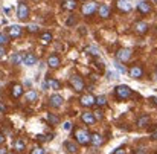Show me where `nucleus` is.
I'll return each instance as SVG.
<instances>
[{
    "mask_svg": "<svg viewBox=\"0 0 157 154\" xmlns=\"http://www.w3.org/2000/svg\"><path fill=\"white\" fill-rule=\"evenodd\" d=\"M75 141L79 145H89L92 142V134L86 130V128H78L75 131Z\"/></svg>",
    "mask_w": 157,
    "mask_h": 154,
    "instance_id": "obj_1",
    "label": "nucleus"
},
{
    "mask_svg": "<svg viewBox=\"0 0 157 154\" xmlns=\"http://www.w3.org/2000/svg\"><path fill=\"white\" fill-rule=\"evenodd\" d=\"M114 95H116L117 99L124 101V99H128V98L133 95V90H131L128 86L121 84V86H116V89H114Z\"/></svg>",
    "mask_w": 157,
    "mask_h": 154,
    "instance_id": "obj_2",
    "label": "nucleus"
},
{
    "mask_svg": "<svg viewBox=\"0 0 157 154\" xmlns=\"http://www.w3.org/2000/svg\"><path fill=\"white\" fill-rule=\"evenodd\" d=\"M70 86H72V89H73L75 92H82L84 87H86V83H84V79H82L79 75H73V76L70 78Z\"/></svg>",
    "mask_w": 157,
    "mask_h": 154,
    "instance_id": "obj_3",
    "label": "nucleus"
},
{
    "mask_svg": "<svg viewBox=\"0 0 157 154\" xmlns=\"http://www.w3.org/2000/svg\"><path fill=\"white\" fill-rule=\"evenodd\" d=\"M131 55H133L131 49H128V48H122V49H119V51H117L116 58H117V61H119L121 64H124V63H127V61L131 58Z\"/></svg>",
    "mask_w": 157,
    "mask_h": 154,
    "instance_id": "obj_4",
    "label": "nucleus"
},
{
    "mask_svg": "<svg viewBox=\"0 0 157 154\" xmlns=\"http://www.w3.org/2000/svg\"><path fill=\"white\" fill-rule=\"evenodd\" d=\"M79 102H81L82 107L90 108V107H93V105L96 104V98H95L92 93H86V95H82V96L79 98Z\"/></svg>",
    "mask_w": 157,
    "mask_h": 154,
    "instance_id": "obj_5",
    "label": "nucleus"
},
{
    "mask_svg": "<svg viewBox=\"0 0 157 154\" xmlns=\"http://www.w3.org/2000/svg\"><path fill=\"white\" fill-rule=\"evenodd\" d=\"M17 17H18L20 20H26V18L29 17V8H28V5H26L25 2H20V3H18Z\"/></svg>",
    "mask_w": 157,
    "mask_h": 154,
    "instance_id": "obj_6",
    "label": "nucleus"
},
{
    "mask_svg": "<svg viewBox=\"0 0 157 154\" xmlns=\"http://www.w3.org/2000/svg\"><path fill=\"white\" fill-rule=\"evenodd\" d=\"M96 11H98V3H95V2L86 3V5L82 6V14H84V15H93Z\"/></svg>",
    "mask_w": 157,
    "mask_h": 154,
    "instance_id": "obj_7",
    "label": "nucleus"
},
{
    "mask_svg": "<svg viewBox=\"0 0 157 154\" xmlns=\"http://www.w3.org/2000/svg\"><path fill=\"white\" fill-rule=\"evenodd\" d=\"M63 102H64V98L61 95H58V93H55V95H52L49 98V105L53 107V108H59L63 105Z\"/></svg>",
    "mask_w": 157,
    "mask_h": 154,
    "instance_id": "obj_8",
    "label": "nucleus"
},
{
    "mask_svg": "<svg viewBox=\"0 0 157 154\" xmlns=\"http://www.w3.org/2000/svg\"><path fill=\"white\" fill-rule=\"evenodd\" d=\"M21 95H23V86L18 84V83L12 84V87H11V96L15 98V99H18Z\"/></svg>",
    "mask_w": 157,
    "mask_h": 154,
    "instance_id": "obj_9",
    "label": "nucleus"
},
{
    "mask_svg": "<svg viewBox=\"0 0 157 154\" xmlns=\"http://www.w3.org/2000/svg\"><path fill=\"white\" fill-rule=\"evenodd\" d=\"M116 5H117V8H119L122 12H130V11L133 9V5H131L130 0H117Z\"/></svg>",
    "mask_w": 157,
    "mask_h": 154,
    "instance_id": "obj_10",
    "label": "nucleus"
},
{
    "mask_svg": "<svg viewBox=\"0 0 157 154\" xmlns=\"http://www.w3.org/2000/svg\"><path fill=\"white\" fill-rule=\"evenodd\" d=\"M128 73H130L131 78L137 79V78H142V75H144V69H142L140 66H131V69L128 70Z\"/></svg>",
    "mask_w": 157,
    "mask_h": 154,
    "instance_id": "obj_11",
    "label": "nucleus"
},
{
    "mask_svg": "<svg viewBox=\"0 0 157 154\" xmlns=\"http://www.w3.org/2000/svg\"><path fill=\"white\" fill-rule=\"evenodd\" d=\"M81 121H82L84 124H87V125H93V124L96 122L95 114H93L92 111H86V113H82V114H81Z\"/></svg>",
    "mask_w": 157,
    "mask_h": 154,
    "instance_id": "obj_12",
    "label": "nucleus"
},
{
    "mask_svg": "<svg viewBox=\"0 0 157 154\" xmlns=\"http://www.w3.org/2000/svg\"><path fill=\"white\" fill-rule=\"evenodd\" d=\"M137 11L140 14H150L151 12V3L147 2V0H142L139 5H137Z\"/></svg>",
    "mask_w": 157,
    "mask_h": 154,
    "instance_id": "obj_13",
    "label": "nucleus"
},
{
    "mask_svg": "<svg viewBox=\"0 0 157 154\" xmlns=\"http://www.w3.org/2000/svg\"><path fill=\"white\" fill-rule=\"evenodd\" d=\"M110 14H111V9H110L108 5H99V8H98V15H99L101 18H108Z\"/></svg>",
    "mask_w": 157,
    "mask_h": 154,
    "instance_id": "obj_14",
    "label": "nucleus"
},
{
    "mask_svg": "<svg viewBox=\"0 0 157 154\" xmlns=\"http://www.w3.org/2000/svg\"><path fill=\"white\" fill-rule=\"evenodd\" d=\"M8 32H9V37H12V38H18V37L21 35V26H18V25H12V26H9Z\"/></svg>",
    "mask_w": 157,
    "mask_h": 154,
    "instance_id": "obj_15",
    "label": "nucleus"
},
{
    "mask_svg": "<svg viewBox=\"0 0 157 154\" xmlns=\"http://www.w3.org/2000/svg\"><path fill=\"white\" fill-rule=\"evenodd\" d=\"M61 6H63V9L75 11L76 6H78V3H76V0H61Z\"/></svg>",
    "mask_w": 157,
    "mask_h": 154,
    "instance_id": "obj_16",
    "label": "nucleus"
},
{
    "mask_svg": "<svg viewBox=\"0 0 157 154\" xmlns=\"http://www.w3.org/2000/svg\"><path fill=\"white\" fill-rule=\"evenodd\" d=\"M59 64H61V60H59V56H58V55H51V56L48 58V66H49V67H52V69H58V67H59Z\"/></svg>",
    "mask_w": 157,
    "mask_h": 154,
    "instance_id": "obj_17",
    "label": "nucleus"
},
{
    "mask_svg": "<svg viewBox=\"0 0 157 154\" xmlns=\"http://www.w3.org/2000/svg\"><path fill=\"white\" fill-rule=\"evenodd\" d=\"M134 31L137 34H145L148 31V23L147 21H136L134 23Z\"/></svg>",
    "mask_w": 157,
    "mask_h": 154,
    "instance_id": "obj_18",
    "label": "nucleus"
},
{
    "mask_svg": "<svg viewBox=\"0 0 157 154\" xmlns=\"http://www.w3.org/2000/svg\"><path fill=\"white\" fill-rule=\"evenodd\" d=\"M23 60H25V53H21V52H15V53L12 55V58H11V61H12L14 66L23 64Z\"/></svg>",
    "mask_w": 157,
    "mask_h": 154,
    "instance_id": "obj_19",
    "label": "nucleus"
},
{
    "mask_svg": "<svg viewBox=\"0 0 157 154\" xmlns=\"http://www.w3.org/2000/svg\"><path fill=\"white\" fill-rule=\"evenodd\" d=\"M35 63H37V56H35L34 53H26V55H25L23 64H26V66H34Z\"/></svg>",
    "mask_w": 157,
    "mask_h": 154,
    "instance_id": "obj_20",
    "label": "nucleus"
},
{
    "mask_svg": "<svg viewBox=\"0 0 157 154\" xmlns=\"http://www.w3.org/2000/svg\"><path fill=\"white\" fill-rule=\"evenodd\" d=\"M48 86L51 87V90H59L61 89V83L55 78H49L48 79Z\"/></svg>",
    "mask_w": 157,
    "mask_h": 154,
    "instance_id": "obj_21",
    "label": "nucleus"
},
{
    "mask_svg": "<svg viewBox=\"0 0 157 154\" xmlns=\"http://www.w3.org/2000/svg\"><path fill=\"white\" fill-rule=\"evenodd\" d=\"M37 99H38V93H37L35 90L26 92V101H28V102H35Z\"/></svg>",
    "mask_w": 157,
    "mask_h": 154,
    "instance_id": "obj_22",
    "label": "nucleus"
},
{
    "mask_svg": "<svg viewBox=\"0 0 157 154\" xmlns=\"http://www.w3.org/2000/svg\"><path fill=\"white\" fill-rule=\"evenodd\" d=\"M150 124V117L147 116V114H144V116H140L139 119H137V127L139 128H144V127H147Z\"/></svg>",
    "mask_w": 157,
    "mask_h": 154,
    "instance_id": "obj_23",
    "label": "nucleus"
},
{
    "mask_svg": "<svg viewBox=\"0 0 157 154\" xmlns=\"http://www.w3.org/2000/svg\"><path fill=\"white\" fill-rule=\"evenodd\" d=\"M90 144H93L95 147H99L101 144H102V136L99 134V133H93L92 134V142Z\"/></svg>",
    "mask_w": 157,
    "mask_h": 154,
    "instance_id": "obj_24",
    "label": "nucleus"
},
{
    "mask_svg": "<svg viewBox=\"0 0 157 154\" xmlns=\"http://www.w3.org/2000/svg\"><path fill=\"white\" fill-rule=\"evenodd\" d=\"M25 148H26V144H25L23 139H17V141L14 142V150H15V151H23Z\"/></svg>",
    "mask_w": 157,
    "mask_h": 154,
    "instance_id": "obj_25",
    "label": "nucleus"
},
{
    "mask_svg": "<svg viewBox=\"0 0 157 154\" xmlns=\"http://www.w3.org/2000/svg\"><path fill=\"white\" fill-rule=\"evenodd\" d=\"M64 147H66V150H67L69 153H76V151H78V147L75 145V142H69V141H67V142L64 144Z\"/></svg>",
    "mask_w": 157,
    "mask_h": 154,
    "instance_id": "obj_26",
    "label": "nucleus"
},
{
    "mask_svg": "<svg viewBox=\"0 0 157 154\" xmlns=\"http://www.w3.org/2000/svg\"><path fill=\"white\" fill-rule=\"evenodd\" d=\"M52 34H51V32H43V34H41V41H43V43H44V44H48V43H51V41H52Z\"/></svg>",
    "mask_w": 157,
    "mask_h": 154,
    "instance_id": "obj_27",
    "label": "nucleus"
},
{
    "mask_svg": "<svg viewBox=\"0 0 157 154\" xmlns=\"http://www.w3.org/2000/svg\"><path fill=\"white\" fill-rule=\"evenodd\" d=\"M86 52L90 53V55H93V56H99V51H98V48H95V46H89V48H86Z\"/></svg>",
    "mask_w": 157,
    "mask_h": 154,
    "instance_id": "obj_28",
    "label": "nucleus"
},
{
    "mask_svg": "<svg viewBox=\"0 0 157 154\" xmlns=\"http://www.w3.org/2000/svg\"><path fill=\"white\" fill-rule=\"evenodd\" d=\"M48 121H49L52 125H56V124L59 122V117H58V116H55V114H48Z\"/></svg>",
    "mask_w": 157,
    "mask_h": 154,
    "instance_id": "obj_29",
    "label": "nucleus"
},
{
    "mask_svg": "<svg viewBox=\"0 0 157 154\" xmlns=\"http://www.w3.org/2000/svg\"><path fill=\"white\" fill-rule=\"evenodd\" d=\"M66 25H67V26H75V25H76V18H75V15H69L67 20H66Z\"/></svg>",
    "mask_w": 157,
    "mask_h": 154,
    "instance_id": "obj_30",
    "label": "nucleus"
},
{
    "mask_svg": "<svg viewBox=\"0 0 157 154\" xmlns=\"http://www.w3.org/2000/svg\"><path fill=\"white\" fill-rule=\"evenodd\" d=\"M9 43V37L6 34H0V46H5Z\"/></svg>",
    "mask_w": 157,
    "mask_h": 154,
    "instance_id": "obj_31",
    "label": "nucleus"
},
{
    "mask_svg": "<svg viewBox=\"0 0 157 154\" xmlns=\"http://www.w3.org/2000/svg\"><path fill=\"white\" fill-rule=\"evenodd\" d=\"M96 104H98L99 107H104L105 104H107V98H105V96H98V98H96Z\"/></svg>",
    "mask_w": 157,
    "mask_h": 154,
    "instance_id": "obj_32",
    "label": "nucleus"
},
{
    "mask_svg": "<svg viewBox=\"0 0 157 154\" xmlns=\"http://www.w3.org/2000/svg\"><path fill=\"white\" fill-rule=\"evenodd\" d=\"M95 66H96V69H98L99 72H104L105 70L104 63H102V61H99V60H96V61H95Z\"/></svg>",
    "mask_w": 157,
    "mask_h": 154,
    "instance_id": "obj_33",
    "label": "nucleus"
},
{
    "mask_svg": "<svg viewBox=\"0 0 157 154\" xmlns=\"http://www.w3.org/2000/svg\"><path fill=\"white\" fill-rule=\"evenodd\" d=\"M31 154H46V153H44V150H43L41 147H35V148L31 151Z\"/></svg>",
    "mask_w": 157,
    "mask_h": 154,
    "instance_id": "obj_34",
    "label": "nucleus"
},
{
    "mask_svg": "<svg viewBox=\"0 0 157 154\" xmlns=\"http://www.w3.org/2000/svg\"><path fill=\"white\" fill-rule=\"evenodd\" d=\"M26 29L29 31V32H38V26H35V25H29V26H26Z\"/></svg>",
    "mask_w": 157,
    "mask_h": 154,
    "instance_id": "obj_35",
    "label": "nucleus"
},
{
    "mask_svg": "<svg viewBox=\"0 0 157 154\" xmlns=\"http://www.w3.org/2000/svg\"><path fill=\"white\" fill-rule=\"evenodd\" d=\"M93 114H95V119H99V121H101V119H104V113H102L101 110H96Z\"/></svg>",
    "mask_w": 157,
    "mask_h": 154,
    "instance_id": "obj_36",
    "label": "nucleus"
},
{
    "mask_svg": "<svg viewBox=\"0 0 157 154\" xmlns=\"http://www.w3.org/2000/svg\"><path fill=\"white\" fill-rule=\"evenodd\" d=\"M133 154H147V150L145 148H134Z\"/></svg>",
    "mask_w": 157,
    "mask_h": 154,
    "instance_id": "obj_37",
    "label": "nucleus"
},
{
    "mask_svg": "<svg viewBox=\"0 0 157 154\" xmlns=\"http://www.w3.org/2000/svg\"><path fill=\"white\" fill-rule=\"evenodd\" d=\"M113 154H125V148L124 147H119V148H116L113 151Z\"/></svg>",
    "mask_w": 157,
    "mask_h": 154,
    "instance_id": "obj_38",
    "label": "nucleus"
},
{
    "mask_svg": "<svg viewBox=\"0 0 157 154\" xmlns=\"http://www.w3.org/2000/svg\"><path fill=\"white\" fill-rule=\"evenodd\" d=\"M116 69H117V70H119L121 73H125V72H127V69H125V67H124L122 64H116Z\"/></svg>",
    "mask_w": 157,
    "mask_h": 154,
    "instance_id": "obj_39",
    "label": "nucleus"
},
{
    "mask_svg": "<svg viewBox=\"0 0 157 154\" xmlns=\"http://www.w3.org/2000/svg\"><path fill=\"white\" fill-rule=\"evenodd\" d=\"M63 128H64L66 131H69V130L72 128V124H70V122H64V125H63Z\"/></svg>",
    "mask_w": 157,
    "mask_h": 154,
    "instance_id": "obj_40",
    "label": "nucleus"
},
{
    "mask_svg": "<svg viewBox=\"0 0 157 154\" xmlns=\"http://www.w3.org/2000/svg\"><path fill=\"white\" fill-rule=\"evenodd\" d=\"M37 141H38V142H46V136H44V134H38V136H37Z\"/></svg>",
    "mask_w": 157,
    "mask_h": 154,
    "instance_id": "obj_41",
    "label": "nucleus"
},
{
    "mask_svg": "<svg viewBox=\"0 0 157 154\" xmlns=\"http://www.w3.org/2000/svg\"><path fill=\"white\" fill-rule=\"evenodd\" d=\"M0 113H6V105L3 102H0Z\"/></svg>",
    "mask_w": 157,
    "mask_h": 154,
    "instance_id": "obj_42",
    "label": "nucleus"
},
{
    "mask_svg": "<svg viewBox=\"0 0 157 154\" xmlns=\"http://www.w3.org/2000/svg\"><path fill=\"white\" fill-rule=\"evenodd\" d=\"M5 55H6V51H5L3 48H0V58H3Z\"/></svg>",
    "mask_w": 157,
    "mask_h": 154,
    "instance_id": "obj_43",
    "label": "nucleus"
},
{
    "mask_svg": "<svg viewBox=\"0 0 157 154\" xmlns=\"http://www.w3.org/2000/svg\"><path fill=\"white\" fill-rule=\"evenodd\" d=\"M151 141H157V130L153 133V134H151Z\"/></svg>",
    "mask_w": 157,
    "mask_h": 154,
    "instance_id": "obj_44",
    "label": "nucleus"
},
{
    "mask_svg": "<svg viewBox=\"0 0 157 154\" xmlns=\"http://www.w3.org/2000/svg\"><path fill=\"white\" fill-rule=\"evenodd\" d=\"M0 154H8V150H6L5 147H2V148H0Z\"/></svg>",
    "mask_w": 157,
    "mask_h": 154,
    "instance_id": "obj_45",
    "label": "nucleus"
},
{
    "mask_svg": "<svg viewBox=\"0 0 157 154\" xmlns=\"http://www.w3.org/2000/svg\"><path fill=\"white\" fill-rule=\"evenodd\" d=\"M114 76H116V73H113V72L108 73V78H110V79H114Z\"/></svg>",
    "mask_w": 157,
    "mask_h": 154,
    "instance_id": "obj_46",
    "label": "nucleus"
},
{
    "mask_svg": "<svg viewBox=\"0 0 157 154\" xmlns=\"http://www.w3.org/2000/svg\"><path fill=\"white\" fill-rule=\"evenodd\" d=\"M53 139V134H48V136H46V141H52Z\"/></svg>",
    "mask_w": 157,
    "mask_h": 154,
    "instance_id": "obj_47",
    "label": "nucleus"
},
{
    "mask_svg": "<svg viewBox=\"0 0 157 154\" xmlns=\"http://www.w3.org/2000/svg\"><path fill=\"white\" fill-rule=\"evenodd\" d=\"M151 102L154 104V105H157V98H151Z\"/></svg>",
    "mask_w": 157,
    "mask_h": 154,
    "instance_id": "obj_48",
    "label": "nucleus"
},
{
    "mask_svg": "<svg viewBox=\"0 0 157 154\" xmlns=\"http://www.w3.org/2000/svg\"><path fill=\"white\" fill-rule=\"evenodd\" d=\"M3 141H5V137H3V136H2V134H0V144H2V142H3Z\"/></svg>",
    "mask_w": 157,
    "mask_h": 154,
    "instance_id": "obj_49",
    "label": "nucleus"
},
{
    "mask_svg": "<svg viewBox=\"0 0 157 154\" xmlns=\"http://www.w3.org/2000/svg\"><path fill=\"white\" fill-rule=\"evenodd\" d=\"M8 154H14V153H8Z\"/></svg>",
    "mask_w": 157,
    "mask_h": 154,
    "instance_id": "obj_50",
    "label": "nucleus"
},
{
    "mask_svg": "<svg viewBox=\"0 0 157 154\" xmlns=\"http://www.w3.org/2000/svg\"><path fill=\"white\" fill-rule=\"evenodd\" d=\"M154 2H156V3H157V0H154Z\"/></svg>",
    "mask_w": 157,
    "mask_h": 154,
    "instance_id": "obj_51",
    "label": "nucleus"
},
{
    "mask_svg": "<svg viewBox=\"0 0 157 154\" xmlns=\"http://www.w3.org/2000/svg\"><path fill=\"white\" fill-rule=\"evenodd\" d=\"M156 154H157V153H156Z\"/></svg>",
    "mask_w": 157,
    "mask_h": 154,
    "instance_id": "obj_52",
    "label": "nucleus"
}]
</instances>
